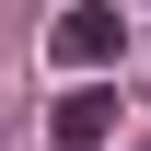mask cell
<instances>
[{
  "label": "cell",
  "instance_id": "obj_1",
  "mask_svg": "<svg viewBox=\"0 0 151 151\" xmlns=\"http://www.w3.org/2000/svg\"><path fill=\"white\" fill-rule=\"evenodd\" d=\"M47 47L70 58V70H105V58H128V12H116V0H70V12L47 23Z\"/></svg>",
  "mask_w": 151,
  "mask_h": 151
},
{
  "label": "cell",
  "instance_id": "obj_2",
  "mask_svg": "<svg viewBox=\"0 0 151 151\" xmlns=\"http://www.w3.org/2000/svg\"><path fill=\"white\" fill-rule=\"evenodd\" d=\"M47 139H58V151H116V93H105V81H81V93L47 116Z\"/></svg>",
  "mask_w": 151,
  "mask_h": 151
},
{
  "label": "cell",
  "instance_id": "obj_3",
  "mask_svg": "<svg viewBox=\"0 0 151 151\" xmlns=\"http://www.w3.org/2000/svg\"><path fill=\"white\" fill-rule=\"evenodd\" d=\"M139 151H151V139H139Z\"/></svg>",
  "mask_w": 151,
  "mask_h": 151
}]
</instances>
